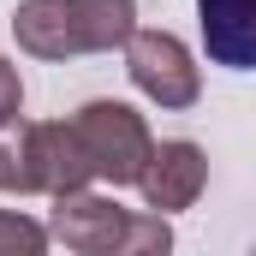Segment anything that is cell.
<instances>
[{
	"label": "cell",
	"instance_id": "obj_4",
	"mask_svg": "<svg viewBox=\"0 0 256 256\" xmlns=\"http://www.w3.org/2000/svg\"><path fill=\"white\" fill-rule=\"evenodd\" d=\"M126 72H131V84L155 108H167V114H185L202 96V72H196L191 48L173 30H137L126 42Z\"/></svg>",
	"mask_w": 256,
	"mask_h": 256
},
{
	"label": "cell",
	"instance_id": "obj_2",
	"mask_svg": "<svg viewBox=\"0 0 256 256\" xmlns=\"http://www.w3.org/2000/svg\"><path fill=\"white\" fill-rule=\"evenodd\" d=\"M96 167L78 143L72 120H36V126L18 131V143L0 149V191L12 196H78L90 191Z\"/></svg>",
	"mask_w": 256,
	"mask_h": 256
},
{
	"label": "cell",
	"instance_id": "obj_1",
	"mask_svg": "<svg viewBox=\"0 0 256 256\" xmlns=\"http://www.w3.org/2000/svg\"><path fill=\"white\" fill-rule=\"evenodd\" d=\"M12 36L36 60L114 54L137 36V0H18Z\"/></svg>",
	"mask_w": 256,
	"mask_h": 256
},
{
	"label": "cell",
	"instance_id": "obj_7",
	"mask_svg": "<svg viewBox=\"0 0 256 256\" xmlns=\"http://www.w3.org/2000/svg\"><path fill=\"white\" fill-rule=\"evenodd\" d=\"M202 48L226 72H256V0H196Z\"/></svg>",
	"mask_w": 256,
	"mask_h": 256
},
{
	"label": "cell",
	"instance_id": "obj_6",
	"mask_svg": "<svg viewBox=\"0 0 256 256\" xmlns=\"http://www.w3.org/2000/svg\"><path fill=\"white\" fill-rule=\"evenodd\" d=\"M202 185H208V155L191 137H173V143H155V161H149L137 191H143V202L155 214H179V208H191L202 196Z\"/></svg>",
	"mask_w": 256,
	"mask_h": 256
},
{
	"label": "cell",
	"instance_id": "obj_8",
	"mask_svg": "<svg viewBox=\"0 0 256 256\" xmlns=\"http://www.w3.org/2000/svg\"><path fill=\"white\" fill-rule=\"evenodd\" d=\"M114 256H173V226H167V214L131 208V226H126V238H120Z\"/></svg>",
	"mask_w": 256,
	"mask_h": 256
},
{
	"label": "cell",
	"instance_id": "obj_5",
	"mask_svg": "<svg viewBox=\"0 0 256 256\" xmlns=\"http://www.w3.org/2000/svg\"><path fill=\"white\" fill-rule=\"evenodd\" d=\"M126 226H131V208H120L114 196H96V191L60 196L54 202V220H48V232L72 256H114L120 238H126Z\"/></svg>",
	"mask_w": 256,
	"mask_h": 256
},
{
	"label": "cell",
	"instance_id": "obj_10",
	"mask_svg": "<svg viewBox=\"0 0 256 256\" xmlns=\"http://www.w3.org/2000/svg\"><path fill=\"white\" fill-rule=\"evenodd\" d=\"M18 114H24V78H18V66L0 54V131L12 126Z\"/></svg>",
	"mask_w": 256,
	"mask_h": 256
},
{
	"label": "cell",
	"instance_id": "obj_3",
	"mask_svg": "<svg viewBox=\"0 0 256 256\" xmlns=\"http://www.w3.org/2000/svg\"><path fill=\"white\" fill-rule=\"evenodd\" d=\"M72 131H78L96 179H108V185H143V173L155 161V137H149V120L137 108L108 102V96L102 102H84L72 114Z\"/></svg>",
	"mask_w": 256,
	"mask_h": 256
},
{
	"label": "cell",
	"instance_id": "obj_9",
	"mask_svg": "<svg viewBox=\"0 0 256 256\" xmlns=\"http://www.w3.org/2000/svg\"><path fill=\"white\" fill-rule=\"evenodd\" d=\"M54 232L42 220H30L24 208H0V256H48Z\"/></svg>",
	"mask_w": 256,
	"mask_h": 256
}]
</instances>
